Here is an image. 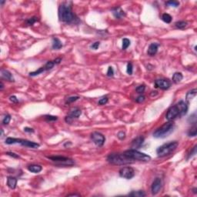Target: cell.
<instances>
[{
	"label": "cell",
	"mask_w": 197,
	"mask_h": 197,
	"mask_svg": "<svg viewBox=\"0 0 197 197\" xmlns=\"http://www.w3.org/2000/svg\"><path fill=\"white\" fill-rule=\"evenodd\" d=\"M59 20L66 22L71 23L75 21V16L72 10V6H69L67 3H62L59 7Z\"/></svg>",
	"instance_id": "obj_1"
},
{
	"label": "cell",
	"mask_w": 197,
	"mask_h": 197,
	"mask_svg": "<svg viewBox=\"0 0 197 197\" xmlns=\"http://www.w3.org/2000/svg\"><path fill=\"white\" fill-rule=\"evenodd\" d=\"M107 161L113 165H126L133 163L134 161L128 158L124 153H112L107 157Z\"/></svg>",
	"instance_id": "obj_2"
},
{
	"label": "cell",
	"mask_w": 197,
	"mask_h": 197,
	"mask_svg": "<svg viewBox=\"0 0 197 197\" xmlns=\"http://www.w3.org/2000/svg\"><path fill=\"white\" fill-rule=\"evenodd\" d=\"M128 158L135 161H142V162H149L151 160V157L143 153L139 152L136 149H129L123 153Z\"/></svg>",
	"instance_id": "obj_3"
},
{
	"label": "cell",
	"mask_w": 197,
	"mask_h": 197,
	"mask_svg": "<svg viewBox=\"0 0 197 197\" xmlns=\"http://www.w3.org/2000/svg\"><path fill=\"white\" fill-rule=\"evenodd\" d=\"M177 146H178V143L176 141L165 143L157 149V150H156L157 156L159 157L166 156L168 155L171 154L173 151H175L176 149Z\"/></svg>",
	"instance_id": "obj_4"
},
{
	"label": "cell",
	"mask_w": 197,
	"mask_h": 197,
	"mask_svg": "<svg viewBox=\"0 0 197 197\" xmlns=\"http://www.w3.org/2000/svg\"><path fill=\"white\" fill-rule=\"evenodd\" d=\"M174 124L173 122L169 121L163 124L161 127L158 128L153 133V136L156 138H164L170 134L173 130Z\"/></svg>",
	"instance_id": "obj_5"
},
{
	"label": "cell",
	"mask_w": 197,
	"mask_h": 197,
	"mask_svg": "<svg viewBox=\"0 0 197 197\" xmlns=\"http://www.w3.org/2000/svg\"><path fill=\"white\" fill-rule=\"evenodd\" d=\"M47 158L52 160V162H55L56 164L62 165H72L75 163L72 159L65 156H48Z\"/></svg>",
	"instance_id": "obj_6"
},
{
	"label": "cell",
	"mask_w": 197,
	"mask_h": 197,
	"mask_svg": "<svg viewBox=\"0 0 197 197\" xmlns=\"http://www.w3.org/2000/svg\"><path fill=\"white\" fill-rule=\"evenodd\" d=\"M91 139L98 146H102L105 141V136L102 133L98 132H94L91 134Z\"/></svg>",
	"instance_id": "obj_7"
},
{
	"label": "cell",
	"mask_w": 197,
	"mask_h": 197,
	"mask_svg": "<svg viewBox=\"0 0 197 197\" xmlns=\"http://www.w3.org/2000/svg\"><path fill=\"white\" fill-rule=\"evenodd\" d=\"M178 116H179V109H178L176 105H174L168 109L166 115H165V118L168 121H172L174 119H176Z\"/></svg>",
	"instance_id": "obj_8"
},
{
	"label": "cell",
	"mask_w": 197,
	"mask_h": 197,
	"mask_svg": "<svg viewBox=\"0 0 197 197\" xmlns=\"http://www.w3.org/2000/svg\"><path fill=\"white\" fill-rule=\"evenodd\" d=\"M119 176L126 179H131L135 176V170L132 167H123L119 170Z\"/></svg>",
	"instance_id": "obj_9"
},
{
	"label": "cell",
	"mask_w": 197,
	"mask_h": 197,
	"mask_svg": "<svg viewBox=\"0 0 197 197\" xmlns=\"http://www.w3.org/2000/svg\"><path fill=\"white\" fill-rule=\"evenodd\" d=\"M156 88H159L162 90L169 89L171 86V82L167 79H156L155 81Z\"/></svg>",
	"instance_id": "obj_10"
},
{
	"label": "cell",
	"mask_w": 197,
	"mask_h": 197,
	"mask_svg": "<svg viewBox=\"0 0 197 197\" xmlns=\"http://www.w3.org/2000/svg\"><path fill=\"white\" fill-rule=\"evenodd\" d=\"M82 114V112L78 108H75V109H72L70 112V113L69 114V116H67L65 119L66 122L68 123H70L72 122V120L73 119H77L79 118Z\"/></svg>",
	"instance_id": "obj_11"
},
{
	"label": "cell",
	"mask_w": 197,
	"mask_h": 197,
	"mask_svg": "<svg viewBox=\"0 0 197 197\" xmlns=\"http://www.w3.org/2000/svg\"><path fill=\"white\" fill-rule=\"evenodd\" d=\"M176 106L179 109V116H183L184 115H186L187 113V111H188V103L185 101H179L177 104H176Z\"/></svg>",
	"instance_id": "obj_12"
},
{
	"label": "cell",
	"mask_w": 197,
	"mask_h": 197,
	"mask_svg": "<svg viewBox=\"0 0 197 197\" xmlns=\"http://www.w3.org/2000/svg\"><path fill=\"white\" fill-rule=\"evenodd\" d=\"M162 188V180L160 178H156L153 184H152V186H151V191H152V194L153 195H156L159 190L161 189Z\"/></svg>",
	"instance_id": "obj_13"
},
{
	"label": "cell",
	"mask_w": 197,
	"mask_h": 197,
	"mask_svg": "<svg viewBox=\"0 0 197 197\" xmlns=\"http://www.w3.org/2000/svg\"><path fill=\"white\" fill-rule=\"evenodd\" d=\"M144 142V137H143L142 135H139L138 137H136L135 139H134L132 142V148L133 149H139L143 144Z\"/></svg>",
	"instance_id": "obj_14"
},
{
	"label": "cell",
	"mask_w": 197,
	"mask_h": 197,
	"mask_svg": "<svg viewBox=\"0 0 197 197\" xmlns=\"http://www.w3.org/2000/svg\"><path fill=\"white\" fill-rule=\"evenodd\" d=\"M22 146H26V147H29V148H33V149H38L40 145L39 143H34V142H31L29 141V140H25V139H22L20 140V143Z\"/></svg>",
	"instance_id": "obj_15"
},
{
	"label": "cell",
	"mask_w": 197,
	"mask_h": 197,
	"mask_svg": "<svg viewBox=\"0 0 197 197\" xmlns=\"http://www.w3.org/2000/svg\"><path fill=\"white\" fill-rule=\"evenodd\" d=\"M1 77H2V79H4L9 81V82H14L15 81L12 74L9 71H8L6 69H1Z\"/></svg>",
	"instance_id": "obj_16"
},
{
	"label": "cell",
	"mask_w": 197,
	"mask_h": 197,
	"mask_svg": "<svg viewBox=\"0 0 197 197\" xmlns=\"http://www.w3.org/2000/svg\"><path fill=\"white\" fill-rule=\"evenodd\" d=\"M112 14H113V16H114L116 19H122V18L125 16L124 11H123L120 7H116V8H114V9H112Z\"/></svg>",
	"instance_id": "obj_17"
},
{
	"label": "cell",
	"mask_w": 197,
	"mask_h": 197,
	"mask_svg": "<svg viewBox=\"0 0 197 197\" xmlns=\"http://www.w3.org/2000/svg\"><path fill=\"white\" fill-rule=\"evenodd\" d=\"M158 47H159V45L157 43H152L149 45V49H148V55L149 56H154L156 53H157V51H158Z\"/></svg>",
	"instance_id": "obj_18"
},
{
	"label": "cell",
	"mask_w": 197,
	"mask_h": 197,
	"mask_svg": "<svg viewBox=\"0 0 197 197\" xmlns=\"http://www.w3.org/2000/svg\"><path fill=\"white\" fill-rule=\"evenodd\" d=\"M28 170L30 171L31 173H39L42 170V167L40 165H36V164H32L28 166Z\"/></svg>",
	"instance_id": "obj_19"
},
{
	"label": "cell",
	"mask_w": 197,
	"mask_h": 197,
	"mask_svg": "<svg viewBox=\"0 0 197 197\" xmlns=\"http://www.w3.org/2000/svg\"><path fill=\"white\" fill-rule=\"evenodd\" d=\"M7 185L12 189H16L17 185V179L12 176H9L7 178Z\"/></svg>",
	"instance_id": "obj_20"
},
{
	"label": "cell",
	"mask_w": 197,
	"mask_h": 197,
	"mask_svg": "<svg viewBox=\"0 0 197 197\" xmlns=\"http://www.w3.org/2000/svg\"><path fill=\"white\" fill-rule=\"evenodd\" d=\"M63 47L62 42L58 38H53L52 39V49H60Z\"/></svg>",
	"instance_id": "obj_21"
},
{
	"label": "cell",
	"mask_w": 197,
	"mask_h": 197,
	"mask_svg": "<svg viewBox=\"0 0 197 197\" xmlns=\"http://www.w3.org/2000/svg\"><path fill=\"white\" fill-rule=\"evenodd\" d=\"M196 94H197V90H196V89H192L191 91L188 92L187 94H186V102L189 103V102L190 100H192V99L196 96Z\"/></svg>",
	"instance_id": "obj_22"
},
{
	"label": "cell",
	"mask_w": 197,
	"mask_h": 197,
	"mask_svg": "<svg viewBox=\"0 0 197 197\" xmlns=\"http://www.w3.org/2000/svg\"><path fill=\"white\" fill-rule=\"evenodd\" d=\"M183 79V75H182L181 72H175L173 75V78H172L173 82L176 84L180 82Z\"/></svg>",
	"instance_id": "obj_23"
},
{
	"label": "cell",
	"mask_w": 197,
	"mask_h": 197,
	"mask_svg": "<svg viewBox=\"0 0 197 197\" xmlns=\"http://www.w3.org/2000/svg\"><path fill=\"white\" fill-rule=\"evenodd\" d=\"M20 140L21 139H17V138H12V137H9L6 139V143L8 145H12V144H16L20 143Z\"/></svg>",
	"instance_id": "obj_24"
},
{
	"label": "cell",
	"mask_w": 197,
	"mask_h": 197,
	"mask_svg": "<svg viewBox=\"0 0 197 197\" xmlns=\"http://www.w3.org/2000/svg\"><path fill=\"white\" fill-rule=\"evenodd\" d=\"M130 196H135V197H144L146 196V193L142 191V190H139V191H133L131 193L129 194Z\"/></svg>",
	"instance_id": "obj_25"
},
{
	"label": "cell",
	"mask_w": 197,
	"mask_h": 197,
	"mask_svg": "<svg viewBox=\"0 0 197 197\" xmlns=\"http://www.w3.org/2000/svg\"><path fill=\"white\" fill-rule=\"evenodd\" d=\"M162 20L165 23H170L172 21V16L168 13H164L162 16Z\"/></svg>",
	"instance_id": "obj_26"
},
{
	"label": "cell",
	"mask_w": 197,
	"mask_h": 197,
	"mask_svg": "<svg viewBox=\"0 0 197 197\" xmlns=\"http://www.w3.org/2000/svg\"><path fill=\"white\" fill-rule=\"evenodd\" d=\"M175 25H176V28H178V29H183L187 26V22H185V21H179V22H176L175 23Z\"/></svg>",
	"instance_id": "obj_27"
},
{
	"label": "cell",
	"mask_w": 197,
	"mask_h": 197,
	"mask_svg": "<svg viewBox=\"0 0 197 197\" xmlns=\"http://www.w3.org/2000/svg\"><path fill=\"white\" fill-rule=\"evenodd\" d=\"M45 71H46L45 67H44V66H42V67H40L38 70H36V71H35V72H30V73H29V75H30V76H36V75H39V74L42 73V72H45Z\"/></svg>",
	"instance_id": "obj_28"
},
{
	"label": "cell",
	"mask_w": 197,
	"mask_h": 197,
	"mask_svg": "<svg viewBox=\"0 0 197 197\" xmlns=\"http://www.w3.org/2000/svg\"><path fill=\"white\" fill-rule=\"evenodd\" d=\"M196 133H197V129H196V126H195H195H194L192 129H190V130L189 131L188 135H189V137H194V136L196 135Z\"/></svg>",
	"instance_id": "obj_29"
},
{
	"label": "cell",
	"mask_w": 197,
	"mask_h": 197,
	"mask_svg": "<svg viewBox=\"0 0 197 197\" xmlns=\"http://www.w3.org/2000/svg\"><path fill=\"white\" fill-rule=\"evenodd\" d=\"M129 46H130V40L128 39H126V38L123 39V46H122L123 49V50L126 49Z\"/></svg>",
	"instance_id": "obj_30"
},
{
	"label": "cell",
	"mask_w": 197,
	"mask_h": 197,
	"mask_svg": "<svg viewBox=\"0 0 197 197\" xmlns=\"http://www.w3.org/2000/svg\"><path fill=\"white\" fill-rule=\"evenodd\" d=\"M54 66H55V63H54L53 61H49V62H47V63H46V65L44 66V67H45L46 71H47V70L52 69Z\"/></svg>",
	"instance_id": "obj_31"
},
{
	"label": "cell",
	"mask_w": 197,
	"mask_h": 197,
	"mask_svg": "<svg viewBox=\"0 0 197 197\" xmlns=\"http://www.w3.org/2000/svg\"><path fill=\"white\" fill-rule=\"evenodd\" d=\"M37 21H38V18L37 17H32V18H30V19L26 20V24L28 25H33Z\"/></svg>",
	"instance_id": "obj_32"
},
{
	"label": "cell",
	"mask_w": 197,
	"mask_h": 197,
	"mask_svg": "<svg viewBox=\"0 0 197 197\" xmlns=\"http://www.w3.org/2000/svg\"><path fill=\"white\" fill-rule=\"evenodd\" d=\"M165 5L170 6H173V7H178L179 6V3L177 1H168L165 3Z\"/></svg>",
	"instance_id": "obj_33"
},
{
	"label": "cell",
	"mask_w": 197,
	"mask_h": 197,
	"mask_svg": "<svg viewBox=\"0 0 197 197\" xmlns=\"http://www.w3.org/2000/svg\"><path fill=\"white\" fill-rule=\"evenodd\" d=\"M79 99V96H71L69 98H68L66 101V104H69V103H72L73 102H75L76 100H78Z\"/></svg>",
	"instance_id": "obj_34"
},
{
	"label": "cell",
	"mask_w": 197,
	"mask_h": 197,
	"mask_svg": "<svg viewBox=\"0 0 197 197\" xmlns=\"http://www.w3.org/2000/svg\"><path fill=\"white\" fill-rule=\"evenodd\" d=\"M10 120H11V116H10V115H6V116H5L4 118H3V125H8V124L9 123Z\"/></svg>",
	"instance_id": "obj_35"
},
{
	"label": "cell",
	"mask_w": 197,
	"mask_h": 197,
	"mask_svg": "<svg viewBox=\"0 0 197 197\" xmlns=\"http://www.w3.org/2000/svg\"><path fill=\"white\" fill-rule=\"evenodd\" d=\"M146 89V86L145 85H140L136 89H135V91L138 93H143Z\"/></svg>",
	"instance_id": "obj_36"
},
{
	"label": "cell",
	"mask_w": 197,
	"mask_h": 197,
	"mask_svg": "<svg viewBox=\"0 0 197 197\" xmlns=\"http://www.w3.org/2000/svg\"><path fill=\"white\" fill-rule=\"evenodd\" d=\"M108 100H109L108 97H106V96L102 97V98H101V99L99 100L98 104H99V105H105V104H106V103L108 102Z\"/></svg>",
	"instance_id": "obj_37"
},
{
	"label": "cell",
	"mask_w": 197,
	"mask_h": 197,
	"mask_svg": "<svg viewBox=\"0 0 197 197\" xmlns=\"http://www.w3.org/2000/svg\"><path fill=\"white\" fill-rule=\"evenodd\" d=\"M107 75L109 76V77H111V76H113V75H114V70H113V69H112V66H109V68H108V71H107Z\"/></svg>",
	"instance_id": "obj_38"
},
{
	"label": "cell",
	"mask_w": 197,
	"mask_h": 197,
	"mask_svg": "<svg viewBox=\"0 0 197 197\" xmlns=\"http://www.w3.org/2000/svg\"><path fill=\"white\" fill-rule=\"evenodd\" d=\"M126 72L129 75H132V63H128L127 64V69H126Z\"/></svg>",
	"instance_id": "obj_39"
},
{
	"label": "cell",
	"mask_w": 197,
	"mask_h": 197,
	"mask_svg": "<svg viewBox=\"0 0 197 197\" xmlns=\"http://www.w3.org/2000/svg\"><path fill=\"white\" fill-rule=\"evenodd\" d=\"M45 119H46V120H48V121H55V120H57V117L56 116H49V115H47V116H45Z\"/></svg>",
	"instance_id": "obj_40"
},
{
	"label": "cell",
	"mask_w": 197,
	"mask_h": 197,
	"mask_svg": "<svg viewBox=\"0 0 197 197\" xmlns=\"http://www.w3.org/2000/svg\"><path fill=\"white\" fill-rule=\"evenodd\" d=\"M144 101H145V96H139L135 99V102H139V103H141Z\"/></svg>",
	"instance_id": "obj_41"
},
{
	"label": "cell",
	"mask_w": 197,
	"mask_h": 197,
	"mask_svg": "<svg viewBox=\"0 0 197 197\" xmlns=\"http://www.w3.org/2000/svg\"><path fill=\"white\" fill-rule=\"evenodd\" d=\"M117 137H118L120 140H123V139H124L125 137H126V133H125L123 131H121V132H119L117 134Z\"/></svg>",
	"instance_id": "obj_42"
},
{
	"label": "cell",
	"mask_w": 197,
	"mask_h": 197,
	"mask_svg": "<svg viewBox=\"0 0 197 197\" xmlns=\"http://www.w3.org/2000/svg\"><path fill=\"white\" fill-rule=\"evenodd\" d=\"M6 154L7 156H11V157H13V158H16V159L19 158V155H17V154H16V153H12V152H7V153H6Z\"/></svg>",
	"instance_id": "obj_43"
},
{
	"label": "cell",
	"mask_w": 197,
	"mask_h": 197,
	"mask_svg": "<svg viewBox=\"0 0 197 197\" xmlns=\"http://www.w3.org/2000/svg\"><path fill=\"white\" fill-rule=\"evenodd\" d=\"M99 45H100V42H96L93 43V45H91L90 47H91V49H97L99 48Z\"/></svg>",
	"instance_id": "obj_44"
},
{
	"label": "cell",
	"mask_w": 197,
	"mask_h": 197,
	"mask_svg": "<svg viewBox=\"0 0 197 197\" xmlns=\"http://www.w3.org/2000/svg\"><path fill=\"white\" fill-rule=\"evenodd\" d=\"M196 153V146H195L194 147H193V149H192V150L190 152V153L189 154V156H188V159L189 158H190V157H192V156H194L195 154Z\"/></svg>",
	"instance_id": "obj_45"
},
{
	"label": "cell",
	"mask_w": 197,
	"mask_h": 197,
	"mask_svg": "<svg viewBox=\"0 0 197 197\" xmlns=\"http://www.w3.org/2000/svg\"><path fill=\"white\" fill-rule=\"evenodd\" d=\"M9 99H10V101H11V102H14V103H17V102H19L18 99H17L15 96H10V97H9Z\"/></svg>",
	"instance_id": "obj_46"
},
{
	"label": "cell",
	"mask_w": 197,
	"mask_h": 197,
	"mask_svg": "<svg viewBox=\"0 0 197 197\" xmlns=\"http://www.w3.org/2000/svg\"><path fill=\"white\" fill-rule=\"evenodd\" d=\"M24 131L26 132H33L34 129H32V128H29V127H25L24 128Z\"/></svg>",
	"instance_id": "obj_47"
},
{
	"label": "cell",
	"mask_w": 197,
	"mask_h": 197,
	"mask_svg": "<svg viewBox=\"0 0 197 197\" xmlns=\"http://www.w3.org/2000/svg\"><path fill=\"white\" fill-rule=\"evenodd\" d=\"M53 62H54L55 65V64H59V63L62 62V59H61V58H57V59H55Z\"/></svg>",
	"instance_id": "obj_48"
},
{
	"label": "cell",
	"mask_w": 197,
	"mask_h": 197,
	"mask_svg": "<svg viewBox=\"0 0 197 197\" xmlns=\"http://www.w3.org/2000/svg\"><path fill=\"white\" fill-rule=\"evenodd\" d=\"M0 86H0V90H3V88H4V85H3V82H0Z\"/></svg>",
	"instance_id": "obj_49"
},
{
	"label": "cell",
	"mask_w": 197,
	"mask_h": 197,
	"mask_svg": "<svg viewBox=\"0 0 197 197\" xmlns=\"http://www.w3.org/2000/svg\"><path fill=\"white\" fill-rule=\"evenodd\" d=\"M73 195H74V196H79L80 195H79V194H75V193H74V194H69V195H68V196H73Z\"/></svg>",
	"instance_id": "obj_50"
},
{
	"label": "cell",
	"mask_w": 197,
	"mask_h": 197,
	"mask_svg": "<svg viewBox=\"0 0 197 197\" xmlns=\"http://www.w3.org/2000/svg\"><path fill=\"white\" fill-rule=\"evenodd\" d=\"M196 190H197V189H196V188H193V189H192V191H193V192H194L195 194L197 192H196Z\"/></svg>",
	"instance_id": "obj_51"
},
{
	"label": "cell",
	"mask_w": 197,
	"mask_h": 197,
	"mask_svg": "<svg viewBox=\"0 0 197 197\" xmlns=\"http://www.w3.org/2000/svg\"><path fill=\"white\" fill-rule=\"evenodd\" d=\"M4 3H5V1H3V2H1V4H2V5H3V4H4Z\"/></svg>",
	"instance_id": "obj_52"
}]
</instances>
